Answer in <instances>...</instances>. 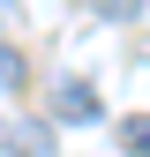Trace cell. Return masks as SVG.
<instances>
[{"mask_svg": "<svg viewBox=\"0 0 150 157\" xmlns=\"http://www.w3.org/2000/svg\"><path fill=\"white\" fill-rule=\"evenodd\" d=\"M53 105H60V120H98V90H90V82H60Z\"/></svg>", "mask_w": 150, "mask_h": 157, "instance_id": "cell-1", "label": "cell"}, {"mask_svg": "<svg viewBox=\"0 0 150 157\" xmlns=\"http://www.w3.org/2000/svg\"><path fill=\"white\" fill-rule=\"evenodd\" d=\"M8 23H23V8H15V0H0V30H8Z\"/></svg>", "mask_w": 150, "mask_h": 157, "instance_id": "cell-5", "label": "cell"}, {"mask_svg": "<svg viewBox=\"0 0 150 157\" xmlns=\"http://www.w3.org/2000/svg\"><path fill=\"white\" fill-rule=\"evenodd\" d=\"M90 8H98V15H105V23H128V15H135V8H143V0H90Z\"/></svg>", "mask_w": 150, "mask_h": 157, "instance_id": "cell-3", "label": "cell"}, {"mask_svg": "<svg viewBox=\"0 0 150 157\" xmlns=\"http://www.w3.org/2000/svg\"><path fill=\"white\" fill-rule=\"evenodd\" d=\"M120 135H128V150H135V157H150V120H143V112H135V120H128Z\"/></svg>", "mask_w": 150, "mask_h": 157, "instance_id": "cell-2", "label": "cell"}, {"mask_svg": "<svg viewBox=\"0 0 150 157\" xmlns=\"http://www.w3.org/2000/svg\"><path fill=\"white\" fill-rule=\"evenodd\" d=\"M0 82H23V52L15 45H0Z\"/></svg>", "mask_w": 150, "mask_h": 157, "instance_id": "cell-4", "label": "cell"}]
</instances>
